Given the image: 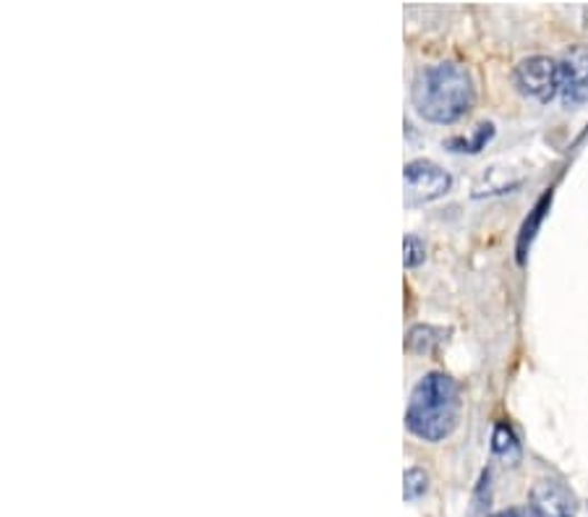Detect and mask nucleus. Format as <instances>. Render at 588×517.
<instances>
[{
	"mask_svg": "<svg viewBox=\"0 0 588 517\" xmlns=\"http://www.w3.org/2000/svg\"><path fill=\"white\" fill-rule=\"evenodd\" d=\"M492 517H536L531 507H512V509H502V513H497Z\"/></svg>",
	"mask_w": 588,
	"mask_h": 517,
	"instance_id": "obj_13",
	"label": "nucleus"
},
{
	"mask_svg": "<svg viewBox=\"0 0 588 517\" xmlns=\"http://www.w3.org/2000/svg\"><path fill=\"white\" fill-rule=\"evenodd\" d=\"M552 205V191L545 193L539 201H536V207L531 209V215L526 217L524 228H520V236H518V259L524 261L526 259V249L531 246V241L536 238V230H539L541 220H545V212Z\"/></svg>",
	"mask_w": 588,
	"mask_h": 517,
	"instance_id": "obj_7",
	"label": "nucleus"
},
{
	"mask_svg": "<svg viewBox=\"0 0 588 517\" xmlns=\"http://www.w3.org/2000/svg\"><path fill=\"white\" fill-rule=\"evenodd\" d=\"M460 392L452 377L431 371L413 387L406 410V426L413 437L423 441H442L458 424Z\"/></svg>",
	"mask_w": 588,
	"mask_h": 517,
	"instance_id": "obj_2",
	"label": "nucleus"
},
{
	"mask_svg": "<svg viewBox=\"0 0 588 517\" xmlns=\"http://www.w3.org/2000/svg\"><path fill=\"white\" fill-rule=\"evenodd\" d=\"M492 449L495 455L505 457L508 463H518L520 460V441L512 431V426L508 424H497L495 434H492Z\"/></svg>",
	"mask_w": 588,
	"mask_h": 517,
	"instance_id": "obj_8",
	"label": "nucleus"
},
{
	"mask_svg": "<svg viewBox=\"0 0 588 517\" xmlns=\"http://www.w3.org/2000/svg\"><path fill=\"white\" fill-rule=\"evenodd\" d=\"M423 259H427V246H423L421 238L408 236L403 243V267L413 269V267L423 265Z\"/></svg>",
	"mask_w": 588,
	"mask_h": 517,
	"instance_id": "obj_12",
	"label": "nucleus"
},
{
	"mask_svg": "<svg viewBox=\"0 0 588 517\" xmlns=\"http://www.w3.org/2000/svg\"><path fill=\"white\" fill-rule=\"evenodd\" d=\"M429 489V476L421 468H408L403 478V497L406 501H413L427 494Z\"/></svg>",
	"mask_w": 588,
	"mask_h": 517,
	"instance_id": "obj_11",
	"label": "nucleus"
},
{
	"mask_svg": "<svg viewBox=\"0 0 588 517\" xmlns=\"http://www.w3.org/2000/svg\"><path fill=\"white\" fill-rule=\"evenodd\" d=\"M495 137V126L492 123H481L476 126L474 137H456L448 141L450 149H456V152H479V149H484V145H487L489 139Z\"/></svg>",
	"mask_w": 588,
	"mask_h": 517,
	"instance_id": "obj_10",
	"label": "nucleus"
},
{
	"mask_svg": "<svg viewBox=\"0 0 588 517\" xmlns=\"http://www.w3.org/2000/svg\"><path fill=\"white\" fill-rule=\"evenodd\" d=\"M516 84L520 92L536 100L549 102L557 92H562L560 79V61L549 56H531L518 63L516 69Z\"/></svg>",
	"mask_w": 588,
	"mask_h": 517,
	"instance_id": "obj_3",
	"label": "nucleus"
},
{
	"mask_svg": "<svg viewBox=\"0 0 588 517\" xmlns=\"http://www.w3.org/2000/svg\"><path fill=\"white\" fill-rule=\"evenodd\" d=\"M406 186L411 199L416 201H431L445 197L450 191L452 178L448 170L439 168L431 160H413L406 165Z\"/></svg>",
	"mask_w": 588,
	"mask_h": 517,
	"instance_id": "obj_4",
	"label": "nucleus"
},
{
	"mask_svg": "<svg viewBox=\"0 0 588 517\" xmlns=\"http://www.w3.org/2000/svg\"><path fill=\"white\" fill-rule=\"evenodd\" d=\"M536 517H576L578 497L568 486L552 478H545L531 489V505Z\"/></svg>",
	"mask_w": 588,
	"mask_h": 517,
	"instance_id": "obj_5",
	"label": "nucleus"
},
{
	"mask_svg": "<svg viewBox=\"0 0 588 517\" xmlns=\"http://www.w3.org/2000/svg\"><path fill=\"white\" fill-rule=\"evenodd\" d=\"M565 102H580L588 97V48H572L560 61Z\"/></svg>",
	"mask_w": 588,
	"mask_h": 517,
	"instance_id": "obj_6",
	"label": "nucleus"
},
{
	"mask_svg": "<svg viewBox=\"0 0 588 517\" xmlns=\"http://www.w3.org/2000/svg\"><path fill=\"white\" fill-rule=\"evenodd\" d=\"M442 340H445L442 329L419 325L408 332V350H413V354H431Z\"/></svg>",
	"mask_w": 588,
	"mask_h": 517,
	"instance_id": "obj_9",
	"label": "nucleus"
},
{
	"mask_svg": "<svg viewBox=\"0 0 588 517\" xmlns=\"http://www.w3.org/2000/svg\"><path fill=\"white\" fill-rule=\"evenodd\" d=\"M474 79L460 63H435L416 79V110L431 123H456L474 108Z\"/></svg>",
	"mask_w": 588,
	"mask_h": 517,
	"instance_id": "obj_1",
	"label": "nucleus"
}]
</instances>
